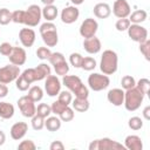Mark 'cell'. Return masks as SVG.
I'll return each mask as SVG.
<instances>
[{
	"mask_svg": "<svg viewBox=\"0 0 150 150\" xmlns=\"http://www.w3.org/2000/svg\"><path fill=\"white\" fill-rule=\"evenodd\" d=\"M61 83L71 93L75 95V97L79 98H88L89 90L83 84L82 80L76 75H64L62 76Z\"/></svg>",
	"mask_w": 150,
	"mask_h": 150,
	"instance_id": "cell-1",
	"label": "cell"
},
{
	"mask_svg": "<svg viewBox=\"0 0 150 150\" xmlns=\"http://www.w3.org/2000/svg\"><path fill=\"white\" fill-rule=\"evenodd\" d=\"M118 68V56L117 53L112 49H105L101 56L100 69L105 75H112L117 71Z\"/></svg>",
	"mask_w": 150,
	"mask_h": 150,
	"instance_id": "cell-2",
	"label": "cell"
},
{
	"mask_svg": "<svg viewBox=\"0 0 150 150\" xmlns=\"http://www.w3.org/2000/svg\"><path fill=\"white\" fill-rule=\"evenodd\" d=\"M40 34L42 38V41L47 47H55L59 42V35H57V29L56 26L52 21H46L43 22L40 28Z\"/></svg>",
	"mask_w": 150,
	"mask_h": 150,
	"instance_id": "cell-3",
	"label": "cell"
},
{
	"mask_svg": "<svg viewBox=\"0 0 150 150\" xmlns=\"http://www.w3.org/2000/svg\"><path fill=\"white\" fill-rule=\"evenodd\" d=\"M143 100H144V95L136 87H134L131 89H128V90H124V101H123V104H124V108L128 111H135V110H137L142 105Z\"/></svg>",
	"mask_w": 150,
	"mask_h": 150,
	"instance_id": "cell-4",
	"label": "cell"
},
{
	"mask_svg": "<svg viewBox=\"0 0 150 150\" xmlns=\"http://www.w3.org/2000/svg\"><path fill=\"white\" fill-rule=\"evenodd\" d=\"M88 148H89V150H120V149H125L123 144H121L117 141H114L109 137L94 139V141L90 142Z\"/></svg>",
	"mask_w": 150,
	"mask_h": 150,
	"instance_id": "cell-5",
	"label": "cell"
},
{
	"mask_svg": "<svg viewBox=\"0 0 150 150\" xmlns=\"http://www.w3.org/2000/svg\"><path fill=\"white\" fill-rule=\"evenodd\" d=\"M109 84H110V79L105 74L93 73L88 76V86L94 91L104 90L109 87Z\"/></svg>",
	"mask_w": 150,
	"mask_h": 150,
	"instance_id": "cell-6",
	"label": "cell"
},
{
	"mask_svg": "<svg viewBox=\"0 0 150 150\" xmlns=\"http://www.w3.org/2000/svg\"><path fill=\"white\" fill-rule=\"evenodd\" d=\"M42 18L41 8L38 5H30L28 8L25 11V19H23V25L28 27H35L40 23Z\"/></svg>",
	"mask_w": 150,
	"mask_h": 150,
	"instance_id": "cell-7",
	"label": "cell"
},
{
	"mask_svg": "<svg viewBox=\"0 0 150 150\" xmlns=\"http://www.w3.org/2000/svg\"><path fill=\"white\" fill-rule=\"evenodd\" d=\"M20 75V68L15 64H7L0 68V83L9 84L11 82L15 81Z\"/></svg>",
	"mask_w": 150,
	"mask_h": 150,
	"instance_id": "cell-8",
	"label": "cell"
},
{
	"mask_svg": "<svg viewBox=\"0 0 150 150\" xmlns=\"http://www.w3.org/2000/svg\"><path fill=\"white\" fill-rule=\"evenodd\" d=\"M18 107L22 114V116L25 117H28V118H32L35 114H36V107H35V102L28 96V95H25V96H21L19 100H18Z\"/></svg>",
	"mask_w": 150,
	"mask_h": 150,
	"instance_id": "cell-9",
	"label": "cell"
},
{
	"mask_svg": "<svg viewBox=\"0 0 150 150\" xmlns=\"http://www.w3.org/2000/svg\"><path fill=\"white\" fill-rule=\"evenodd\" d=\"M98 29V23L95 19L93 18H87L82 21L81 26H80V35L84 39H88V38H91V36H95L96 32Z\"/></svg>",
	"mask_w": 150,
	"mask_h": 150,
	"instance_id": "cell-10",
	"label": "cell"
},
{
	"mask_svg": "<svg viewBox=\"0 0 150 150\" xmlns=\"http://www.w3.org/2000/svg\"><path fill=\"white\" fill-rule=\"evenodd\" d=\"M61 81L57 77V75H48L45 79V91L47 93L48 96L54 97L56 95H59V93L61 91Z\"/></svg>",
	"mask_w": 150,
	"mask_h": 150,
	"instance_id": "cell-11",
	"label": "cell"
},
{
	"mask_svg": "<svg viewBox=\"0 0 150 150\" xmlns=\"http://www.w3.org/2000/svg\"><path fill=\"white\" fill-rule=\"evenodd\" d=\"M127 32H128V36L135 42L139 43V42H143L148 39V29L141 25L130 23Z\"/></svg>",
	"mask_w": 150,
	"mask_h": 150,
	"instance_id": "cell-12",
	"label": "cell"
},
{
	"mask_svg": "<svg viewBox=\"0 0 150 150\" xmlns=\"http://www.w3.org/2000/svg\"><path fill=\"white\" fill-rule=\"evenodd\" d=\"M61 21L66 25H71L75 21H77L80 16V11L76 6H67L61 11Z\"/></svg>",
	"mask_w": 150,
	"mask_h": 150,
	"instance_id": "cell-13",
	"label": "cell"
},
{
	"mask_svg": "<svg viewBox=\"0 0 150 150\" xmlns=\"http://www.w3.org/2000/svg\"><path fill=\"white\" fill-rule=\"evenodd\" d=\"M112 13L118 19L128 18L131 13V8H130L129 2L127 0H116L112 5Z\"/></svg>",
	"mask_w": 150,
	"mask_h": 150,
	"instance_id": "cell-14",
	"label": "cell"
},
{
	"mask_svg": "<svg viewBox=\"0 0 150 150\" xmlns=\"http://www.w3.org/2000/svg\"><path fill=\"white\" fill-rule=\"evenodd\" d=\"M9 59V62L15 66H22L27 61V54L26 50L22 47H13L11 54L7 56Z\"/></svg>",
	"mask_w": 150,
	"mask_h": 150,
	"instance_id": "cell-15",
	"label": "cell"
},
{
	"mask_svg": "<svg viewBox=\"0 0 150 150\" xmlns=\"http://www.w3.org/2000/svg\"><path fill=\"white\" fill-rule=\"evenodd\" d=\"M35 32L34 29L32 28H21L20 32H19V39H20V42L23 47H32L35 42Z\"/></svg>",
	"mask_w": 150,
	"mask_h": 150,
	"instance_id": "cell-16",
	"label": "cell"
},
{
	"mask_svg": "<svg viewBox=\"0 0 150 150\" xmlns=\"http://www.w3.org/2000/svg\"><path fill=\"white\" fill-rule=\"evenodd\" d=\"M28 131V124L26 122H16L11 127V137L15 141H20L25 137Z\"/></svg>",
	"mask_w": 150,
	"mask_h": 150,
	"instance_id": "cell-17",
	"label": "cell"
},
{
	"mask_svg": "<svg viewBox=\"0 0 150 150\" xmlns=\"http://www.w3.org/2000/svg\"><path fill=\"white\" fill-rule=\"evenodd\" d=\"M107 100L115 107H120L124 101V90L121 88H112L107 94Z\"/></svg>",
	"mask_w": 150,
	"mask_h": 150,
	"instance_id": "cell-18",
	"label": "cell"
},
{
	"mask_svg": "<svg viewBox=\"0 0 150 150\" xmlns=\"http://www.w3.org/2000/svg\"><path fill=\"white\" fill-rule=\"evenodd\" d=\"M83 48L84 50L88 53V54H97L101 48H102V43H101V40L96 36H91V38H88V39H84L83 41Z\"/></svg>",
	"mask_w": 150,
	"mask_h": 150,
	"instance_id": "cell-19",
	"label": "cell"
},
{
	"mask_svg": "<svg viewBox=\"0 0 150 150\" xmlns=\"http://www.w3.org/2000/svg\"><path fill=\"white\" fill-rule=\"evenodd\" d=\"M124 148L128 150H142L143 142L137 135H128L124 139Z\"/></svg>",
	"mask_w": 150,
	"mask_h": 150,
	"instance_id": "cell-20",
	"label": "cell"
},
{
	"mask_svg": "<svg viewBox=\"0 0 150 150\" xmlns=\"http://www.w3.org/2000/svg\"><path fill=\"white\" fill-rule=\"evenodd\" d=\"M94 15L98 19H107L111 14V8L107 2H98L93 8Z\"/></svg>",
	"mask_w": 150,
	"mask_h": 150,
	"instance_id": "cell-21",
	"label": "cell"
},
{
	"mask_svg": "<svg viewBox=\"0 0 150 150\" xmlns=\"http://www.w3.org/2000/svg\"><path fill=\"white\" fill-rule=\"evenodd\" d=\"M41 13L46 21H54L59 15V9L54 5H45V7L41 8Z\"/></svg>",
	"mask_w": 150,
	"mask_h": 150,
	"instance_id": "cell-22",
	"label": "cell"
},
{
	"mask_svg": "<svg viewBox=\"0 0 150 150\" xmlns=\"http://www.w3.org/2000/svg\"><path fill=\"white\" fill-rule=\"evenodd\" d=\"M14 112H15V109H14V105L12 103L5 102V101L0 102V117L1 118L9 120L14 116Z\"/></svg>",
	"mask_w": 150,
	"mask_h": 150,
	"instance_id": "cell-23",
	"label": "cell"
},
{
	"mask_svg": "<svg viewBox=\"0 0 150 150\" xmlns=\"http://www.w3.org/2000/svg\"><path fill=\"white\" fill-rule=\"evenodd\" d=\"M61 123L62 121L60 120L59 116H48L45 120V128L48 131H57L61 128Z\"/></svg>",
	"mask_w": 150,
	"mask_h": 150,
	"instance_id": "cell-24",
	"label": "cell"
},
{
	"mask_svg": "<svg viewBox=\"0 0 150 150\" xmlns=\"http://www.w3.org/2000/svg\"><path fill=\"white\" fill-rule=\"evenodd\" d=\"M71 107L75 111H79V112H84L89 109L90 107V103L88 101V98H79V97H75L73 101H71Z\"/></svg>",
	"mask_w": 150,
	"mask_h": 150,
	"instance_id": "cell-25",
	"label": "cell"
},
{
	"mask_svg": "<svg viewBox=\"0 0 150 150\" xmlns=\"http://www.w3.org/2000/svg\"><path fill=\"white\" fill-rule=\"evenodd\" d=\"M148 18V13L144 9H136L135 12L130 13L129 15V21L130 23H137L141 25L142 22H144Z\"/></svg>",
	"mask_w": 150,
	"mask_h": 150,
	"instance_id": "cell-26",
	"label": "cell"
},
{
	"mask_svg": "<svg viewBox=\"0 0 150 150\" xmlns=\"http://www.w3.org/2000/svg\"><path fill=\"white\" fill-rule=\"evenodd\" d=\"M34 102H39L42 100L43 97V90L40 86H33V87H29L28 89V94H27Z\"/></svg>",
	"mask_w": 150,
	"mask_h": 150,
	"instance_id": "cell-27",
	"label": "cell"
},
{
	"mask_svg": "<svg viewBox=\"0 0 150 150\" xmlns=\"http://www.w3.org/2000/svg\"><path fill=\"white\" fill-rule=\"evenodd\" d=\"M35 70H36V74H38V77H39V81H42L45 80L48 75H50L52 73V69L47 64V63H40L35 67Z\"/></svg>",
	"mask_w": 150,
	"mask_h": 150,
	"instance_id": "cell-28",
	"label": "cell"
},
{
	"mask_svg": "<svg viewBox=\"0 0 150 150\" xmlns=\"http://www.w3.org/2000/svg\"><path fill=\"white\" fill-rule=\"evenodd\" d=\"M81 68L86 71H91L96 68V60L91 56H87V57H83L82 60V63H81Z\"/></svg>",
	"mask_w": 150,
	"mask_h": 150,
	"instance_id": "cell-29",
	"label": "cell"
},
{
	"mask_svg": "<svg viewBox=\"0 0 150 150\" xmlns=\"http://www.w3.org/2000/svg\"><path fill=\"white\" fill-rule=\"evenodd\" d=\"M144 96L149 93V89H150V81L149 79L146 77H143V79H139L137 82H136V86H135Z\"/></svg>",
	"mask_w": 150,
	"mask_h": 150,
	"instance_id": "cell-30",
	"label": "cell"
},
{
	"mask_svg": "<svg viewBox=\"0 0 150 150\" xmlns=\"http://www.w3.org/2000/svg\"><path fill=\"white\" fill-rule=\"evenodd\" d=\"M52 114V108L49 104L47 103H40L36 108V115L43 117V118H47L49 115Z\"/></svg>",
	"mask_w": 150,
	"mask_h": 150,
	"instance_id": "cell-31",
	"label": "cell"
},
{
	"mask_svg": "<svg viewBox=\"0 0 150 150\" xmlns=\"http://www.w3.org/2000/svg\"><path fill=\"white\" fill-rule=\"evenodd\" d=\"M12 21V12L8 8H0V25L6 26Z\"/></svg>",
	"mask_w": 150,
	"mask_h": 150,
	"instance_id": "cell-32",
	"label": "cell"
},
{
	"mask_svg": "<svg viewBox=\"0 0 150 150\" xmlns=\"http://www.w3.org/2000/svg\"><path fill=\"white\" fill-rule=\"evenodd\" d=\"M53 67H54V70H55L56 75H59V76H64L69 71V64H68L67 61L60 62V63H57V64H55Z\"/></svg>",
	"mask_w": 150,
	"mask_h": 150,
	"instance_id": "cell-33",
	"label": "cell"
},
{
	"mask_svg": "<svg viewBox=\"0 0 150 150\" xmlns=\"http://www.w3.org/2000/svg\"><path fill=\"white\" fill-rule=\"evenodd\" d=\"M121 86L123 88V90H128V89H131L136 86V80L131 76V75H125L122 77L121 80Z\"/></svg>",
	"mask_w": 150,
	"mask_h": 150,
	"instance_id": "cell-34",
	"label": "cell"
},
{
	"mask_svg": "<svg viewBox=\"0 0 150 150\" xmlns=\"http://www.w3.org/2000/svg\"><path fill=\"white\" fill-rule=\"evenodd\" d=\"M128 125H129V128L131 130H135V131L136 130H139L143 127V120L141 117H138V116H132V117L129 118Z\"/></svg>",
	"mask_w": 150,
	"mask_h": 150,
	"instance_id": "cell-35",
	"label": "cell"
},
{
	"mask_svg": "<svg viewBox=\"0 0 150 150\" xmlns=\"http://www.w3.org/2000/svg\"><path fill=\"white\" fill-rule=\"evenodd\" d=\"M74 109L73 108H70L69 105H67L66 108H64V110L59 115V117H60V120L62 121V122H70L73 118H74Z\"/></svg>",
	"mask_w": 150,
	"mask_h": 150,
	"instance_id": "cell-36",
	"label": "cell"
},
{
	"mask_svg": "<svg viewBox=\"0 0 150 150\" xmlns=\"http://www.w3.org/2000/svg\"><path fill=\"white\" fill-rule=\"evenodd\" d=\"M139 52L145 57L146 61L150 60V41H149V39H146L143 42H139Z\"/></svg>",
	"mask_w": 150,
	"mask_h": 150,
	"instance_id": "cell-37",
	"label": "cell"
},
{
	"mask_svg": "<svg viewBox=\"0 0 150 150\" xmlns=\"http://www.w3.org/2000/svg\"><path fill=\"white\" fill-rule=\"evenodd\" d=\"M32 128L34 129V130H41V129H43L45 128V118L43 117H41V116H39V115H34L33 117H32Z\"/></svg>",
	"mask_w": 150,
	"mask_h": 150,
	"instance_id": "cell-38",
	"label": "cell"
},
{
	"mask_svg": "<svg viewBox=\"0 0 150 150\" xmlns=\"http://www.w3.org/2000/svg\"><path fill=\"white\" fill-rule=\"evenodd\" d=\"M83 56L80 53H71L69 55V63L74 67V68H81V63H82Z\"/></svg>",
	"mask_w": 150,
	"mask_h": 150,
	"instance_id": "cell-39",
	"label": "cell"
},
{
	"mask_svg": "<svg viewBox=\"0 0 150 150\" xmlns=\"http://www.w3.org/2000/svg\"><path fill=\"white\" fill-rule=\"evenodd\" d=\"M15 86H16V88H18L20 91H26V90L29 89L30 83H28V82L25 80V77L20 74V75L18 76V79L15 80Z\"/></svg>",
	"mask_w": 150,
	"mask_h": 150,
	"instance_id": "cell-40",
	"label": "cell"
},
{
	"mask_svg": "<svg viewBox=\"0 0 150 150\" xmlns=\"http://www.w3.org/2000/svg\"><path fill=\"white\" fill-rule=\"evenodd\" d=\"M59 101H61L63 104H66V105H69L70 103H71V101H73V95H71V93L69 91V90H63V91H60L59 93Z\"/></svg>",
	"mask_w": 150,
	"mask_h": 150,
	"instance_id": "cell-41",
	"label": "cell"
},
{
	"mask_svg": "<svg viewBox=\"0 0 150 150\" xmlns=\"http://www.w3.org/2000/svg\"><path fill=\"white\" fill-rule=\"evenodd\" d=\"M130 26V21L128 18H122V19H118L115 23V28L118 30V32H125Z\"/></svg>",
	"mask_w": 150,
	"mask_h": 150,
	"instance_id": "cell-42",
	"label": "cell"
},
{
	"mask_svg": "<svg viewBox=\"0 0 150 150\" xmlns=\"http://www.w3.org/2000/svg\"><path fill=\"white\" fill-rule=\"evenodd\" d=\"M48 61L50 62L52 66H55V64H57V63H60V62L66 61V57H64V55H63L62 53H60V52H55V53H52V54H50Z\"/></svg>",
	"mask_w": 150,
	"mask_h": 150,
	"instance_id": "cell-43",
	"label": "cell"
},
{
	"mask_svg": "<svg viewBox=\"0 0 150 150\" xmlns=\"http://www.w3.org/2000/svg\"><path fill=\"white\" fill-rule=\"evenodd\" d=\"M50 54H52V52H50V49L48 47H39L36 49V56H38V59H40L42 61L48 60Z\"/></svg>",
	"mask_w": 150,
	"mask_h": 150,
	"instance_id": "cell-44",
	"label": "cell"
},
{
	"mask_svg": "<svg viewBox=\"0 0 150 150\" xmlns=\"http://www.w3.org/2000/svg\"><path fill=\"white\" fill-rule=\"evenodd\" d=\"M23 19H25V11L22 9H16L12 12V21L15 23L23 25Z\"/></svg>",
	"mask_w": 150,
	"mask_h": 150,
	"instance_id": "cell-45",
	"label": "cell"
},
{
	"mask_svg": "<svg viewBox=\"0 0 150 150\" xmlns=\"http://www.w3.org/2000/svg\"><path fill=\"white\" fill-rule=\"evenodd\" d=\"M67 105L66 104H63L61 101H55V102H53L52 103V105H50V108H52V114H55L56 116H59L63 110H64V108H66Z\"/></svg>",
	"mask_w": 150,
	"mask_h": 150,
	"instance_id": "cell-46",
	"label": "cell"
},
{
	"mask_svg": "<svg viewBox=\"0 0 150 150\" xmlns=\"http://www.w3.org/2000/svg\"><path fill=\"white\" fill-rule=\"evenodd\" d=\"M18 149H20V150H35L36 145L32 139H23L19 143Z\"/></svg>",
	"mask_w": 150,
	"mask_h": 150,
	"instance_id": "cell-47",
	"label": "cell"
},
{
	"mask_svg": "<svg viewBox=\"0 0 150 150\" xmlns=\"http://www.w3.org/2000/svg\"><path fill=\"white\" fill-rule=\"evenodd\" d=\"M13 49V46L9 42H2L0 45V54L4 56H8Z\"/></svg>",
	"mask_w": 150,
	"mask_h": 150,
	"instance_id": "cell-48",
	"label": "cell"
},
{
	"mask_svg": "<svg viewBox=\"0 0 150 150\" xmlns=\"http://www.w3.org/2000/svg\"><path fill=\"white\" fill-rule=\"evenodd\" d=\"M49 149L50 150H63L64 149V145L61 141H53L49 145Z\"/></svg>",
	"mask_w": 150,
	"mask_h": 150,
	"instance_id": "cell-49",
	"label": "cell"
},
{
	"mask_svg": "<svg viewBox=\"0 0 150 150\" xmlns=\"http://www.w3.org/2000/svg\"><path fill=\"white\" fill-rule=\"evenodd\" d=\"M8 94V87L5 83H0V98L6 97Z\"/></svg>",
	"mask_w": 150,
	"mask_h": 150,
	"instance_id": "cell-50",
	"label": "cell"
},
{
	"mask_svg": "<svg viewBox=\"0 0 150 150\" xmlns=\"http://www.w3.org/2000/svg\"><path fill=\"white\" fill-rule=\"evenodd\" d=\"M143 117L149 121L150 120V105H146L144 109H143Z\"/></svg>",
	"mask_w": 150,
	"mask_h": 150,
	"instance_id": "cell-51",
	"label": "cell"
},
{
	"mask_svg": "<svg viewBox=\"0 0 150 150\" xmlns=\"http://www.w3.org/2000/svg\"><path fill=\"white\" fill-rule=\"evenodd\" d=\"M5 142H6V135H5V132L2 130H0V146L4 145Z\"/></svg>",
	"mask_w": 150,
	"mask_h": 150,
	"instance_id": "cell-52",
	"label": "cell"
},
{
	"mask_svg": "<svg viewBox=\"0 0 150 150\" xmlns=\"http://www.w3.org/2000/svg\"><path fill=\"white\" fill-rule=\"evenodd\" d=\"M70 1L73 2L74 6H79V5H82L84 2V0H70Z\"/></svg>",
	"mask_w": 150,
	"mask_h": 150,
	"instance_id": "cell-53",
	"label": "cell"
},
{
	"mask_svg": "<svg viewBox=\"0 0 150 150\" xmlns=\"http://www.w3.org/2000/svg\"><path fill=\"white\" fill-rule=\"evenodd\" d=\"M54 1H55V0H41V2H42L43 5H53Z\"/></svg>",
	"mask_w": 150,
	"mask_h": 150,
	"instance_id": "cell-54",
	"label": "cell"
}]
</instances>
